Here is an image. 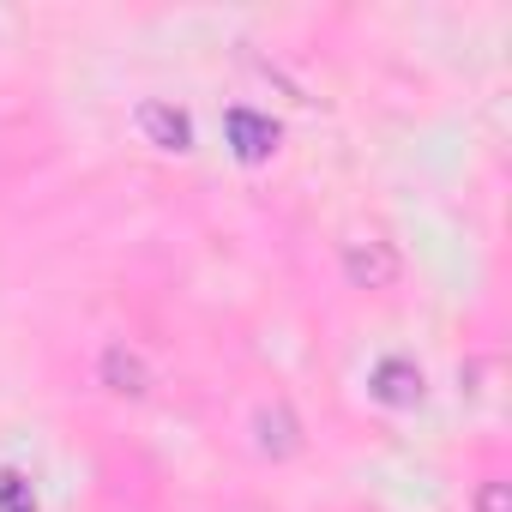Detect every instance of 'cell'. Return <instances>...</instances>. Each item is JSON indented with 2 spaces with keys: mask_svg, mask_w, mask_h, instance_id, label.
<instances>
[{
  "mask_svg": "<svg viewBox=\"0 0 512 512\" xmlns=\"http://www.w3.org/2000/svg\"><path fill=\"white\" fill-rule=\"evenodd\" d=\"M476 512H512L506 482H482V488H476Z\"/></svg>",
  "mask_w": 512,
  "mask_h": 512,
  "instance_id": "obj_8",
  "label": "cell"
},
{
  "mask_svg": "<svg viewBox=\"0 0 512 512\" xmlns=\"http://www.w3.org/2000/svg\"><path fill=\"white\" fill-rule=\"evenodd\" d=\"M229 145H235V157L241 163H266L272 151H278V121L272 115H253V109H229Z\"/></svg>",
  "mask_w": 512,
  "mask_h": 512,
  "instance_id": "obj_2",
  "label": "cell"
},
{
  "mask_svg": "<svg viewBox=\"0 0 512 512\" xmlns=\"http://www.w3.org/2000/svg\"><path fill=\"white\" fill-rule=\"evenodd\" d=\"M368 392H374L380 404H392V410H410V404L422 398V368L404 362V356H386V362L368 374Z\"/></svg>",
  "mask_w": 512,
  "mask_h": 512,
  "instance_id": "obj_4",
  "label": "cell"
},
{
  "mask_svg": "<svg viewBox=\"0 0 512 512\" xmlns=\"http://www.w3.org/2000/svg\"><path fill=\"white\" fill-rule=\"evenodd\" d=\"M398 272H404V260H398V247H392V241H380V235H356V241H344V278H350L356 290H392Z\"/></svg>",
  "mask_w": 512,
  "mask_h": 512,
  "instance_id": "obj_1",
  "label": "cell"
},
{
  "mask_svg": "<svg viewBox=\"0 0 512 512\" xmlns=\"http://www.w3.org/2000/svg\"><path fill=\"white\" fill-rule=\"evenodd\" d=\"M0 512H37V494L19 470H0Z\"/></svg>",
  "mask_w": 512,
  "mask_h": 512,
  "instance_id": "obj_7",
  "label": "cell"
},
{
  "mask_svg": "<svg viewBox=\"0 0 512 512\" xmlns=\"http://www.w3.org/2000/svg\"><path fill=\"white\" fill-rule=\"evenodd\" d=\"M97 380H103L115 398H145V392H151V368H145V356L127 350V344H109V350H103Z\"/></svg>",
  "mask_w": 512,
  "mask_h": 512,
  "instance_id": "obj_3",
  "label": "cell"
},
{
  "mask_svg": "<svg viewBox=\"0 0 512 512\" xmlns=\"http://www.w3.org/2000/svg\"><path fill=\"white\" fill-rule=\"evenodd\" d=\"M139 127H145V139H151L157 151H187V145H193V121H187L181 109H169V103H145V109H139Z\"/></svg>",
  "mask_w": 512,
  "mask_h": 512,
  "instance_id": "obj_6",
  "label": "cell"
},
{
  "mask_svg": "<svg viewBox=\"0 0 512 512\" xmlns=\"http://www.w3.org/2000/svg\"><path fill=\"white\" fill-rule=\"evenodd\" d=\"M253 440H260V452H272V458H290V452L302 446L296 410H290V404H266L260 416H253Z\"/></svg>",
  "mask_w": 512,
  "mask_h": 512,
  "instance_id": "obj_5",
  "label": "cell"
}]
</instances>
